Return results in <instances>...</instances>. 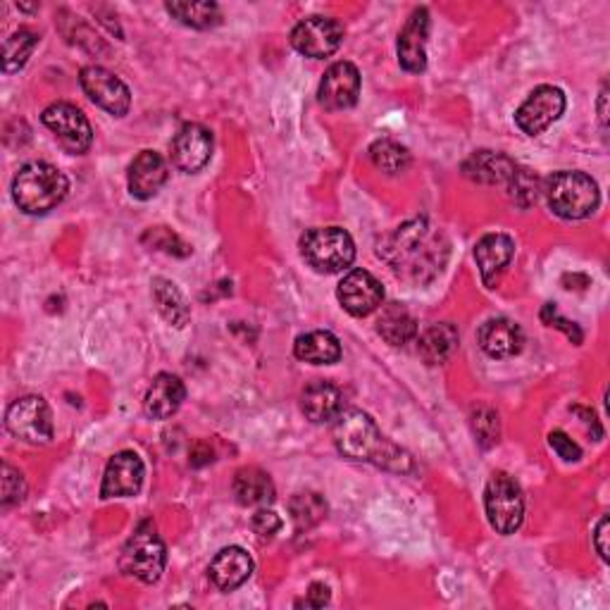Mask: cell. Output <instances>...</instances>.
Masks as SVG:
<instances>
[{
    "instance_id": "obj_14",
    "label": "cell",
    "mask_w": 610,
    "mask_h": 610,
    "mask_svg": "<svg viewBox=\"0 0 610 610\" xmlns=\"http://www.w3.org/2000/svg\"><path fill=\"white\" fill-rule=\"evenodd\" d=\"M339 303L344 306L346 313L353 318H367L385 301V287L381 281L367 273V269H351V273L339 281L336 289Z\"/></svg>"
},
{
    "instance_id": "obj_20",
    "label": "cell",
    "mask_w": 610,
    "mask_h": 610,
    "mask_svg": "<svg viewBox=\"0 0 610 610\" xmlns=\"http://www.w3.org/2000/svg\"><path fill=\"white\" fill-rule=\"evenodd\" d=\"M253 575V558L246 548L226 546L208 567V577L220 591H234Z\"/></svg>"
},
{
    "instance_id": "obj_15",
    "label": "cell",
    "mask_w": 610,
    "mask_h": 610,
    "mask_svg": "<svg viewBox=\"0 0 610 610\" xmlns=\"http://www.w3.org/2000/svg\"><path fill=\"white\" fill-rule=\"evenodd\" d=\"M146 467L144 461L138 458L134 451H120L108 461L101 496L103 499H126V496H136L144 487Z\"/></svg>"
},
{
    "instance_id": "obj_3",
    "label": "cell",
    "mask_w": 610,
    "mask_h": 610,
    "mask_svg": "<svg viewBox=\"0 0 610 610\" xmlns=\"http://www.w3.org/2000/svg\"><path fill=\"white\" fill-rule=\"evenodd\" d=\"M69 191V181L48 163H26L12 179V201L24 215H46L58 208Z\"/></svg>"
},
{
    "instance_id": "obj_32",
    "label": "cell",
    "mask_w": 610,
    "mask_h": 610,
    "mask_svg": "<svg viewBox=\"0 0 610 610\" xmlns=\"http://www.w3.org/2000/svg\"><path fill=\"white\" fill-rule=\"evenodd\" d=\"M370 160L385 175H401L410 165V153L391 138H379L370 146Z\"/></svg>"
},
{
    "instance_id": "obj_39",
    "label": "cell",
    "mask_w": 610,
    "mask_h": 610,
    "mask_svg": "<svg viewBox=\"0 0 610 610\" xmlns=\"http://www.w3.org/2000/svg\"><path fill=\"white\" fill-rule=\"evenodd\" d=\"M251 528H253V532L258 534V536H263V539H273V536L281 530V520H279V515L275 513V510L260 508L258 513L253 515Z\"/></svg>"
},
{
    "instance_id": "obj_34",
    "label": "cell",
    "mask_w": 610,
    "mask_h": 610,
    "mask_svg": "<svg viewBox=\"0 0 610 610\" xmlns=\"http://www.w3.org/2000/svg\"><path fill=\"white\" fill-rule=\"evenodd\" d=\"M473 430L477 442L489 448L496 442H499V434H501V424H499V413L496 410L487 408V406H479L473 410Z\"/></svg>"
},
{
    "instance_id": "obj_25",
    "label": "cell",
    "mask_w": 610,
    "mask_h": 610,
    "mask_svg": "<svg viewBox=\"0 0 610 610\" xmlns=\"http://www.w3.org/2000/svg\"><path fill=\"white\" fill-rule=\"evenodd\" d=\"M234 496L241 506H269L275 501L273 479L260 467H241L234 475Z\"/></svg>"
},
{
    "instance_id": "obj_41",
    "label": "cell",
    "mask_w": 610,
    "mask_h": 610,
    "mask_svg": "<svg viewBox=\"0 0 610 610\" xmlns=\"http://www.w3.org/2000/svg\"><path fill=\"white\" fill-rule=\"evenodd\" d=\"M606 539H608V518L603 515L599 520V524H596V532H594V544H596V551H599V556L603 561H608V546H606Z\"/></svg>"
},
{
    "instance_id": "obj_38",
    "label": "cell",
    "mask_w": 610,
    "mask_h": 610,
    "mask_svg": "<svg viewBox=\"0 0 610 610\" xmlns=\"http://www.w3.org/2000/svg\"><path fill=\"white\" fill-rule=\"evenodd\" d=\"M548 446L558 453V458H563L565 463H577L581 458V448L573 442L570 436L565 432L556 430L548 434Z\"/></svg>"
},
{
    "instance_id": "obj_9",
    "label": "cell",
    "mask_w": 610,
    "mask_h": 610,
    "mask_svg": "<svg viewBox=\"0 0 610 610\" xmlns=\"http://www.w3.org/2000/svg\"><path fill=\"white\" fill-rule=\"evenodd\" d=\"M48 130L58 138V144L73 155H84L93 144L91 122L73 103H53L41 115Z\"/></svg>"
},
{
    "instance_id": "obj_1",
    "label": "cell",
    "mask_w": 610,
    "mask_h": 610,
    "mask_svg": "<svg viewBox=\"0 0 610 610\" xmlns=\"http://www.w3.org/2000/svg\"><path fill=\"white\" fill-rule=\"evenodd\" d=\"M377 255L396 275L413 284H428L442 275L448 260V241L434 232L428 220H410L396 226L377 244Z\"/></svg>"
},
{
    "instance_id": "obj_18",
    "label": "cell",
    "mask_w": 610,
    "mask_h": 610,
    "mask_svg": "<svg viewBox=\"0 0 610 610\" xmlns=\"http://www.w3.org/2000/svg\"><path fill=\"white\" fill-rule=\"evenodd\" d=\"M167 177L169 173L163 155L155 151H141L130 165L126 184H130V193L138 198V201H151V198L160 193V189L167 184Z\"/></svg>"
},
{
    "instance_id": "obj_29",
    "label": "cell",
    "mask_w": 610,
    "mask_h": 610,
    "mask_svg": "<svg viewBox=\"0 0 610 610\" xmlns=\"http://www.w3.org/2000/svg\"><path fill=\"white\" fill-rule=\"evenodd\" d=\"M377 332L391 346H403L418 336V322L401 303H389L377 320Z\"/></svg>"
},
{
    "instance_id": "obj_21",
    "label": "cell",
    "mask_w": 610,
    "mask_h": 610,
    "mask_svg": "<svg viewBox=\"0 0 610 610\" xmlns=\"http://www.w3.org/2000/svg\"><path fill=\"white\" fill-rule=\"evenodd\" d=\"M477 342L489 358H513L522 351L524 334L515 322L506 318H491L479 328Z\"/></svg>"
},
{
    "instance_id": "obj_4",
    "label": "cell",
    "mask_w": 610,
    "mask_h": 610,
    "mask_svg": "<svg viewBox=\"0 0 610 610\" xmlns=\"http://www.w3.org/2000/svg\"><path fill=\"white\" fill-rule=\"evenodd\" d=\"M544 196L548 208L563 220H585L594 215L601 203L599 184L577 169L553 173L544 181Z\"/></svg>"
},
{
    "instance_id": "obj_8",
    "label": "cell",
    "mask_w": 610,
    "mask_h": 610,
    "mask_svg": "<svg viewBox=\"0 0 610 610\" xmlns=\"http://www.w3.org/2000/svg\"><path fill=\"white\" fill-rule=\"evenodd\" d=\"M5 428L26 444H48L53 439V413L41 396H24L8 408Z\"/></svg>"
},
{
    "instance_id": "obj_24",
    "label": "cell",
    "mask_w": 610,
    "mask_h": 610,
    "mask_svg": "<svg viewBox=\"0 0 610 610\" xmlns=\"http://www.w3.org/2000/svg\"><path fill=\"white\" fill-rule=\"evenodd\" d=\"M463 173L479 184H506V187H510L518 177L520 167L508 155L479 151L463 165Z\"/></svg>"
},
{
    "instance_id": "obj_11",
    "label": "cell",
    "mask_w": 610,
    "mask_h": 610,
    "mask_svg": "<svg viewBox=\"0 0 610 610\" xmlns=\"http://www.w3.org/2000/svg\"><path fill=\"white\" fill-rule=\"evenodd\" d=\"M81 89L89 96V101L98 108L110 112L112 118H124L132 108V93L126 89V84L103 67H84L81 75Z\"/></svg>"
},
{
    "instance_id": "obj_33",
    "label": "cell",
    "mask_w": 610,
    "mask_h": 610,
    "mask_svg": "<svg viewBox=\"0 0 610 610\" xmlns=\"http://www.w3.org/2000/svg\"><path fill=\"white\" fill-rule=\"evenodd\" d=\"M38 46V36L32 30H18L3 46V73H18L20 67L26 65L30 55Z\"/></svg>"
},
{
    "instance_id": "obj_26",
    "label": "cell",
    "mask_w": 610,
    "mask_h": 610,
    "mask_svg": "<svg viewBox=\"0 0 610 610\" xmlns=\"http://www.w3.org/2000/svg\"><path fill=\"white\" fill-rule=\"evenodd\" d=\"M458 342H461L458 330L453 328L451 322H439L420 334L418 351L428 365H442L453 356V353H456Z\"/></svg>"
},
{
    "instance_id": "obj_2",
    "label": "cell",
    "mask_w": 610,
    "mask_h": 610,
    "mask_svg": "<svg viewBox=\"0 0 610 610\" xmlns=\"http://www.w3.org/2000/svg\"><path fill=\"white\" fill-rule=\"evenodd\" d=\"M334 444L348 461L370 463L389 473H410L413 458L389 436L381 434L375 420L363 410H342L334 422Z\"/></svg>"
},
{
    "instance_id": "obj_10",
    "label": "cell",
    "mask_w": 610,
    "mask_h": 610,
    "mask_svg": "<svg viewBox=\"0 0 610 610\" xmlns=\"http://www.w3.org/2000/svg\"><path fill=\"white\" fill-rule=\"evenodd\" d=\"M344 41V26L332 18H308L298 22L291 32V46L306 58L322 60L339 51Z\"/></svg>"
},
{
    "instance_id": "obj_36",
    "label": "cell",
    "mask_w": 610,
    "mask_h": 610,
    "mask_svg": "<svg viewBox=\"0 0 610 610\" xmlns=\"http://www.w3.org/2000/svg\"><path fill=\"white\" fill-rule=\"evenodd\" d=\"M144 241H151V246H155L158 251L181 255V258L191 253V248L184 244V241L173 230H167V226H155V230H148L144 234Z\"/></svg>"
},
{
    "instance_id": "obj_28",
    "label": "cell",
    "mask_w": 610,
    "mask_h": 610,
    "mask_svg": "<svg viewBox=\"0 0 610 610\" xmlns=\"http://www.w3.org/2000/svg\"><path fill=\"white\" fill-rule=\"evenodd\" d=\"M151 287H153L155 308H158V313L165 318V322H169L177 330L187 328L191 320V308L187 303V298H184V293L175 287V284L169 279L158 277V279H153Z\"/></svg>"
},
{
    "instance_id": "obj_31",
    "label": "cell",
    "mask_w": 610,
    "mask_h": 610,
    "mask_svg": "<svg viewBox=\"0 0 610 610\" xmlns=\"http://www.w3.org/2000/svg\"><path fill=\"white\" fill-rule=\"evenodd\" d=\"M289 510H291V520L298 530H310L328 518V501H324L322 496L315 491L296 493L289 501Z\"/></svg>"
},
{
    "instance_id": "obj_42",
    "label": "cell",
    "mask_w": 610,
    "mask_h": 610,
    "mask_svg": "<svg viewBox=\"0 0 610 610\" xmlns=\"http://www.w3.org/2000/svg\"><path fill=\"white\" fill-rule=\"evenodd\" d=\"M193 467H203L208 463H212V448L206 444V442H198L193 448H191V461H189Z\"/></svg>"
},
{
    "instance_id": "obj_6",
    "label": "cell",
    "mask_w": 610,
    "mask_h": 610,
    "mask_svg": "<svg viewBox=\"0 0 610 610\" xmlns=\"http://www.w3.org/2000/svg\"><path fill=\"white\" fill-rule=\"evenodd\" d=\"M301 255L318 273L334 275L356 260V244L342 226H318L301 236Z\"/></svg>"
},
{
    "instance_id": "obj_37",
    "label": "cell",
    "mask_w": 610,
    "mask_h": 610,
    "mask_svg": "<svg viewBox=\"0 0 610 610\" xmlns=\"http://www.w3.org/2000/svg\"><path fill=\"white\" fill-rule=\"evenodd\" d=\"M542 322L546 324V328H556V330H561V332H565V336L570 339L573 344H581V330L577 328L575 322H570V320H565L561 313H558V308L553 306V303H546L544 308H542Z\"/></svg>"
},
{
    "instance_id": "obj_35",
    "label": "cell",
    "mask_w": 610,
    "mask_h": 610,
    "mask_svg": "<svg viewBox=\"0 0 610 610\" xmlns=\"http://www.w3.org/2000/svg\"><path fill=\"white\" fill-rule=\"evenodd\" d=\"M0 501H3V508H10L15 503H22L26 496V481L24 475L20 470H15L10 463H3V473H0Z\"/></svg>"
},
{
    "instance_id": "obj_16",
    "label": "cell",
    "mask_w": 610,
    "mask_h": 610,
    "mask_svg": "<svg viewBox=\"0 0 610 610\" xmlns=\"http://www.w3.org/2000/svg\"><path fill=\"white\" fill-rule=\"evenodd\" d=\"M361 73L353 63H334L320 81L318 98L328 110H348L358 103Z\"/></svg>"
},
{
    "instance_id": "obj_19",
    "label": "cell",
    "mask_w": 610,
    "mask_h": 610,
    "mask_svg": "<svg viewBox=\"0 0 610 610\" xmlns=\"http://www.w3.org/2000/svg\"><path fill=\"white\" fill-rule=\"evenodd\" d=\"M515 255V241L508 234H487L477 241L475 246V260L479 267L481 281L487 287H496L501 275L506 273V267L510 265Z\"/></svg>"
},
{
    "instance_id": "obj_7",
    "label": "cell",
    "mask_w": 610,
    "mask_h": 610,
    "mask_svg": "<svg viewBox=\"0 0 610 610\" xmlns=\"http://www.w3.org/2000/svg\"><path fill=\"white\" fill-rule=\"evenodd\" d=\"M485 508L491 528L499 534H515L524 520L522 489L508 473H493L485 489Z\"/></svg>"
},
{
    "instance_id": "obj_13",
    "label": "cell",
    "mask_w": 610,
    "mask_h": 610,
    "mask_svg": "<svg viewBox=\"0 0 610 610\" xmlns=\"http://www.w3.org/2000/svg\"><path fill=\"white\" fill-rule=\"evenodd\" d=\"M169 158L184 175L201 173L212 158V132L196 122L184 124L169 144Z\"/></svg>"
},
{
    "instance_id": "obj_5",
    "label": "cell",
    "mask_w": 610,
    "mask_h": 610,
    "mask_svg": "<svg viewBox=\"0 0 610 610\" xmlns=\"http://www.w3.org/2000/svg\"><path fill=\"white\" fill-rule=\"evenodd\" d=\"M167 548L151 520H144L120 553V570L144 585H153L165 573Z\"/></svg>"
},
{
    "instance_id": "obj_22",
    "label": "cell",
    "mask_w": 610,
    "mask_h": 610,
    "mask_svg": "<svg viewBox=\"0 0 610 610\" xmlns=\"http://www.w3.org/2000/svg\"><path fill=\"white\" fill-rule=\"evenodd\" d=\"M184 399H187V387L177 375L160 373L151 381L144 399L146 415L153 420H167L173 418L181 408Z\"/></svg>"
},
{
    "instance_id": "obj_27",
    "label": "cell",
    "mask_w": 610,
    "mask_h": 610,
    "mask_svg": "<svg viewBox=\"0 0 610 610\" xmlns=\"http://www.w3.org/2000/svg\"><path fill=\"white\" fill-rule=\"evenodd\" d=\"M293 356L313 365H334L342 361V344L332 332H308L296 339Z\"/></svg>"
},
{
    "instance_id": "obj_17",
    "label": "cell",
    "mask_w": 610,
    "mask_h": 610,
    "mask_svg": "<svg viewBox=\"0 0 610 610\" xmlns=\"http://www.w3.org/2000/svg\"><path fill=\"white\" fill-rule=\"evenodd\" d=\"M428 38H430V10L415 8L399 34V63L406 73L420 75L428 69Z\"/></svg>"
},
{
    "instance_id": "obj_40",
    "label": "cell",
    "mask_w": 610,
    "mask_h": 610,
    "mask_svg": "<svg viewBox=\"0 0 610 610\" xmlns=\"http://www.w3.org/2000/svg\"><path fill=\"white\" fill-rule=\"evenodd\" d=\"M328 603H330V587L322 585V581H313L306 594V599L298 601V606H306V608H324Z\"/></svg>"
},
{
    "instance_id": "obj_23",
    "label": "cell",
    "mask_w": 610,
    "mask_h": 610,
    "mask_svg": "<svg viewBox=\"0 0 610 610\" xmlns=\"http://www.w3.org/2000/svg\"><path fill=\"white\" fill-rule=\"evenodd\" d=\"M301 408L310 422H332L344 410V396L332 381H313L301 396Z\"/></svg>"
},
{
    "instance_id": "obj_12",
    "label": "cell",
    "mask_w": 610,
    "mask_h": 610,
    "mask_svg": "<svg viewBox=\"0 0 610 610\" xmlns=\"http://www.w3.org/2000/svg\"><path fill=\"white\" fill-rule=\"evenodd\" d=\"M565 112V93L558 87H536L515 112V124L528 136L544 134Z\"/></svg>"
},
{
    "instance_id": "obj_30",
    "label": "cell",
    "mask_w": 610,
    "mask_h": 610,
    "mask_svg": "<svg viewBox=\"0 0 610 610\" xmlns=\"http://www.w3.org/2000/svg\"><path fill=\"white\" fill-rule=\"evenodd\" d=\"M167 12L191 30H212L222 22V12L215 3H167Z\"/></svg>"
}]
</instances>
